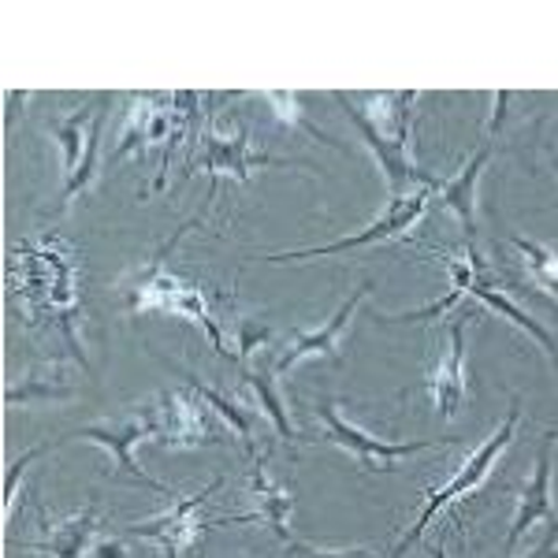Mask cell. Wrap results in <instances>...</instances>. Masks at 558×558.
Listing matches in <instances>:
<instances>
[{
	"label": "cell",
	"mask_w": 558,
	"mask_h": 558,
	"mask_svg": "<svg viewBox=\"0 0 558 558\" xmlns=\"http://www.w3.org/2000/svg\"><path fill=\"white\" fill-rule=\"evenodd\" d=\"M12 283L23 305L31 310L34 320L57 324L60 336L68 339V347L75 350V357L86 368V354L75 339L78 324V283H75V260L71 250L60 239H41V242H23L12 254Z\"/></svg>",
	"instance_id": "cell-1"
},
{
	"label": "cell",
	"mask_w": 558,
	"mask_h": 558,
	"mask_svg": "<svg viewBox=\"0 0 558 558\" xmlns=\"http://www.w3.org/2000/svg\"><path fill=\"white\" fill-rule=\"evenodd\" d=\"M197 223H202V216L186 223V228H179L172 235V242H168V246L160 250V254L153 257L146 268H142L138 279L128 287V310L131 313H175V317L194 320L197 328H205V336H209L216 354L231 357L228 339H223V328H220V320H216V313H213V294L205 291L202 283H194V279L179 276V272H172V268L165 265V257L172 254L179 242H183L186 231L197 228Z\"/></svg>",
	"instance_id": "cell-2"
},
{
	"label": "cell",
	"mask_w": 558,
	"mask_h": 558,
	"mask_svg": "<svg viewBox=\"0 0 558 558\" xmlns=\"http://www.w3.org/2000/svg\"><path fill=\"white\" fill-rule=\"evenodd\" d=\"M197 94H134L131 97V112H128V128L120 134V146L112 149V165L123 157H142L149 146H160V172L153 191H165L168 183V168H172V149L183 138H191V146H197L202 131H197Z\"/></svg>",
	"instance_id": "cell-3"
},
{
	"label": "cell",
	"mask_w": 558,
	"mask_h": 558,
	"mask_svg": "<svg viewBox=\"0 0 558 558\" xmlns=\"http://www.w3.org/2000/svg\"><path fill=\"white\" fill-rule=\"evenodd\" d=\"M518 421H521V399L514 395V399H510V410H507V421H502V425L495 428L492 436L484 439V444L476 447V451H473L470 458H465V465L451 476V481L444 484V488L428 495L425 507H421V514H417V521H413V529H407V536L399 539V547L391 551V558H402V555H407L410 547L417 544L421 536H425V529H428L439 514H444L447 507H454L458 499H465V495L476 492L484 481H488V473L495 470V465H499L502 451H507V447L514 444Z\"/></svg>",
	"instance_id": "cell-4"
},
{
	"label": "cell",
	"mask_w": 558,
	"mask_h": 558,
	"mask_svg": "<svg viewBox=\"0 0 558 558\" xmlns=\"http://www.w3.org/2000/svg\"><path fill=\"white\" fill-rule=\"evenodd\" d=\"M64 439H86V444L105 447V451L112 454L116 470H120L123 476H131L134 484H142V488H149V492L168 495V499H179L175 488L153 481V476L142 473V465L134 462V447L146 444V439H160L157 402H146V407H128V410L116 413V417H105V421H94V425H86V428L68 432Z\"/></svg>",
	"instance_id": "cell-5"
},
{
	"label": "cell",
	"mask_w": 558,
	"mask_h": 558,
	"mask_svg": "<svg viewBox=\"0 0 558 558\" xmlns=\"http://www.w3.org/2000/svg\"><path fill=\"white\" fill-rule=\"evenodd\" d=\"M317 417L324 425V444H336L343 447L347 454H354V462L362 465L365 473H391L395 462L402 458H413L417 451H432V447H447V444H458L454 436H444V439H407V444H395V439H376L362 432L357 425L339 413L336 402H317Z\"/></svg>",
	"instance_id": "cell-6"
},
{
	"label": "cell",
	"mask_w": 558,
	"mask_h": 558,
	"mask_svg": "<svg viewBox=\"0 0 558 558\" xmlns=\"http://www.w3.org/2000/svg\"><path fill=\"white\" fill-rule=\"evenodd\" d=\"M331 97H336V101L343 105L350 128L357 131V138H362L365 146H368V153L376 157V165H380V172H384V179H387V191H391V197H407V194H413V186H421V191H439V186H444V179L421 172V168L413 165L410 149L395 146V142L387 138V134H384L380 128H376L373 120H368L365 108H357V105H354V97H347L343 89H336Z\"/></svg>",
	"instance_id": "cell-7"
},
{
	"label": "cell",
	"mask_w": 558,
	"mask_h": 558,
	"mask_svg": "<svg viewBox=\"0 0 558 558\" xmlns=\"http://www.w3.org/2000/svg\"><path fill=\"white\" fill-rule=\"evenodd\" d=\"M432 194L436 191H413L407 197H391L387 202L384 216L376 223H368L365 231L357 235H347L339 242H328V246H305V250H287V254H272L268 260H302V257H331V254H350V250H365L373 242H387V239H399L407 231L417 228V220L428 213L432 205Z\"/></svg>",
	"instance_id": "cell-8"
},
{
	"label": "cell",
	"mask_w": 558,
	"mask_h": 558,
	"mask_svg": "<svg viewBox=\"0 0 558 558\" xmlns=\"http://www.w3.org/2000/svg\"><path fill=\"white\" fill-rule=\"evenodd\" d=\"M194 149H197V157L186 165V172L202 168L205 175H213V179L231 175L235 183H250V172H254V168H294L291 160H279L272 153L250 146L246 128L235 134H223V131L209 128L202 138H197Z\"/></svg>",
	"instance_id": "cell-9"
},
{
	"label": "cell",
	"mask_w": 558,
	"mask_h": 558,
	"mask_svg": "<svg viewBox=\"0 0 558 558\" xmlns=\"http://www.w3.org/2000/svg\"><path fill=\"white\" fill-rule=\"evenodd\" d=\"M220 484L223 481L216 476V481L205 484L202 492L179 495L168 514H160V518H153V521H134V525H128L123 533H128V536H142V539H153V544L165 547L168 558H179V555L186 551V547L197 544V536H202L205 529H209V525H202V521H197V510H202L205 502H209L213 495L220 492Z\"/></svg>",
	"instance_id": "cell-10"
},
{
	"label": "cell",
	"mask_w": 558,
	"mask_h": 558,
	"mask_svg": "<svg viewBox=\"0 0 558 558\" xmlns=\"http://www.w3.org/2000/svg\"><path fill=\"white\" fill-rule=\"evenodd\" d=\"M160 413V447H202V444H223L220 428L213 425V410L194 387L186 391H160L157 399Z\"/></svg>",
	"instance_id": "cell-11"
},
{
	"label": "cell",
	"mask_w": 558,
	"mask_h": 558,
	"mask_svg": "<svg viewBox=\"0 0 558 558\" xmlns=\"http://www.w3.org/2000/svg\"><path fill=\"white\" fill-rule=\"evenodd\" d=\"M473 313L458 310L451 324H447V350L428 376V391H432V407L444 421H451L462 410L465 399V331H470Z\"/></svg>",
	"instance_id": "cell-12"
},
{
	"label": "cell",
	"mask_w": 558,
	"mask_h": 558,
	"mask_svg": "<svg viewBox=\"0 0 558 558\" xmlns=\"http://www.w3.org/2000/svg\"><path fill=\"white\" fill-rule=\"evenodd\" d=\"M368 291H373V283H365L357 287L350 299L339 305L336 313H331L328 320L320 324V328H313V331H294V339H291V347L279 354V362L272 365L276 368V376H287L294 365L305 362V357H331V362H339V336L350 328V320L357 317V310H362V302L368 299Z\"/></svg>",
	"instance_id": "cell-13"
},
{
	"label": "cell",
	"mask_w": 558,
	"mask_h": 558,
	"mask_svg": "<svg viewBox=\"0 0 558 558\" xmlns=\"http://www.w3.org/2000/svg\"><path fill=\"white\" fill-rule=\"evenodd\" d=\"M555 432H547L539 439V451H536V465H533V481L521 488V499H518V514H514V525H510V536H507V555L518 551V544L529 536V529L536 521H558L555 514V495H551V481H555Z\"/></svg>",
	"instance_id": "cell-14"
},
{
	"label": "cell",
	"mask_w": 558,
	"mask_h": 558,
	"mask_svg": "<svg viewBox=\"0 0 558 558\" xmlns=\"http://www.w3.org/2000/svg\"><path fill=\"white\" fill-rule=\"evenodd\" d=\"M470 299H481L484 305H488V310H495L499 317H507L510 324H514V328L525 331V336L533 339V343H539V350H544V354L551 357L555 368H558V343L551 339V331H547L539 320L529 317V313L521 310L518 302H510V299H507V291H499V287H495V276H492L488 260H481V265H476V276H473V287H470Z\"/></svg>",
	"instance_id": "cell-15"
},
{
	"label": "cell",
	"mask_w": 558,
	"mask_h": 558,
	"mask_svg": "<svg viewBox=\"0 0 558 558\" xmlns=\"http://www.w3.org/2000/svg\"><path fill=\"white\" fill-rule=\"evenodd\" d=\"M488 160H492V138H484V146L473 153L470 165L454 179H444V186L436 191L439 205H447V209L462 220L465 235H470V246H476V183H481V172Z\"/></svg>",
	"instance_id": "cell-16"
},
{
	"label": "cell",
	"mask_w": 558,
	"mask_h": 558,
	"mask_svg": "<svg viewBox=\"0 0 558 558\" xmlns=\"http://www.w3.org/2000/svg\"><path fill=\"white\" fill-rule=\"evenodd\" d=\"M481 254H476V246H465L462 254H451L447 257V268H451V291L444 294V299L421 305V310H407V313H376V320H387V324H413V320H432V317H444V313H451L458 302L470 294L473 287V276H476V265H481Z\"/></svg>",
	"instance_id": "cell-17"
},
{
	"label": "cell",
	"mask_w": 558,
	"mask_h": 558,
	"mask_svg": "<svg viewBox=\"0 0 558 558\" xmlns=\"http://www.w3.org/2000/svg\"><path fill=\"white\" fill-rule=\"evenodd\" d=\"M41 525H45V518H41ZM45 529H49V536L23 544L26 551H41L49 558H86L89 547H94V539H97V499L89 502L83 514L64 521V525H57V529L45 525Z\"/></svg>",
	"instance_id": "cell-18"
},
{
	"label": "cell",
	"mask_w": 558,
	"mask_h": 558,
	"mask_svg": "<svg viewBox=\"0 0 558 558\" xmlns=\"http://www.w3.org/2000/svg\"><path fill=\"white\" fill-rule=\"evenodd\" d=\"M105 108H108V97L101 94V97H94L89 105L75 108L68 120L52 123V138H57L60 149H64V172H68V179L75 175L78 168H83L89 138H94V128H97V120L105 116Z\"/></svg>",
	"instance_id": "cell-19"
},
{
	"label": "cell",
	"mask_w": 558,
	"mask_h": 558,
	"mask_svg": "<svg viewBox=\"0 0 558 558\" xmlns=\"http://www.w3.org/2000/svg\"><path fill=\"white\" fill-rule=\"evenodd\" d=\"M417 89H387V94H365V101L376 108L368 120L380 128L395 146L410 149V116L417 105Z\"/></svg>",
	"instance_id": "cell-20"
},
{
	"label": "cell",
	"mask_w": 558,
	"mask_h": 558,
	"mask_svg": "<svg viewBox=\"0 0 558 558\" xmlns=\"http://www.w3.org/2000/svg\"><path fill=\"white\" fill-rule=\"evenodd\" d=\"M168 368H172V373L183 376L186 387H194V391L202 395L205 402H209V410L216 413V417L223 421V425H231V432H235V436H239V444L246 447V451H254V413H250L246 407H242V402L228 399V395H223V391H216V387L202 384L194 373H186V368H179L175 362H168Z\"/></svg>",
	"instance_id": "cell-21"
},
{
	"label": "cell",
	"mask_w": 558,
	"mask_h": 558,
	"mask_svg": "<svg viewBox=\"0 0 558 558\" xmlns=\"http://www.w3.org/2000/svg\"><path fill=\"white\" fill-rule=\"evenodd\" d=\"M242 384H246L250 391H254L260 413H265V417L272 421V428H276L279 439H302L299 428L291 425V413L283 410V399H279V391H276V368H268V365H246V362H242Z\"/></svg>",
	"instance_id": "cell-22"
},
{
	"label": "cell",
	"mask_w": 558,
	"mask_h": 558,
	"mask_svg": "<svg viewBox=\"0 0 558 558\" xmlns=\"http://www.w3.org/2000/svg\"><path fill=\"white\" fill-rule=\"evenodd\" d=\"M250 484H254V499H257V510H254L257 521H268V525L276 529V536H283L287 544H291V536H287V514H291V507H294L291 492L265 473L260 458L254 462V470H250Z\"/></svg>",
	"instance_id": "cell-23"
},
{
	"label": "cell",
	"mask_w": 558,
	"mask_h": 558,
	"mask_svg": "<svg viewBox=\"0 0 558 558\" xmlns=\"http://www.w3.org/2000/svg\"><path fill=\"white\" fill-rule=\"evenodd\" d=\"M71 395H75V387H71V380L64 376V368L49 365L26 376L23 387H8L4 402L8 407H12V402H57V399H71Z\"/></svg>",
	"instance_id": "cell-24"
},
{
	"label": "cell",
	"mask_w": 558,
	"mask_h": 558,
	"mask_svg": "<svg viewBox=\"0 0 558 558\" xmlns=\"http://www.w3.org/2000/svg\"><path fill=\"white\" fill-rule=\"evenodd\" d=\"M510 242H514L521 250V257H525V268H529V276H533V283L558 299V250H547V246H539V242L521 239V235H514Z\"/></svg>",
	"instance_id": "cell-25"
},
{
	"label": "cell",
	"mask_w": 558,
	"mask_h": 558,
	"mask_svg": "<svg viewBox=\"0 0 558 558\" xmlns=\"http://www.w3.org/2000/svg\"><path fill=\"white\" fill-rule=\"evenodd\" d=\"M265 101L276 108L279 123H291V128H299L305 134H313V138L328 142V146H336V138H331V134H324L317 123H313L310 116H305L302 108H299V94H265Z\"/></svg>",
	"instance_id": "cell-26"
},
{
	"label": "cell",
	"mask_w": 558,
	"mask_h": 558,
	"mask_svg": "<svg viewBox=\"0 0 558 558\" xmlns=\"http://www.w3.org/2000/svg\"><path fill=\"white\" fill-rule=\"evenodd\" d=\"M272 339V328L268 324H260L254 317H242L239 320V339H235V350H239V362H246L250 354H257L260 347Z\"/></svg>",
	"instance_id": "cell-27"
},
{
	"label": "cell",
	"mask_w": 558,
	"mask_h": 558,
	"mask_svg": "<svg viewBox=\"0 0 558 558\" xmlns=\"http://www.w3.org/2000/svg\"><path fill=\"white\" fill-rule=\"evenodd\" d=\"M45 451H49V444H45V447H31V451H26L20 462H12V470H8V481H4V518H12V510H15V488H20V481L26 476V470H31V465L38 462Z\"/></svg>",
	"instance_id": "cell-28"
},
{
	"label": "cell",
	"mask_w": 558,
	"mask_h": 558,
	"mask_svg": "<svg viewBox=\"0 0 558 558\" xmlns=\"http://www.w3.org/2000/svg\"><path fill=\"white\" fill-rule=\"evenodd\" d=\"M86 558H131V551L123 539H94V547H89Z\"/></svg>",
	"instance_id": "cell-29"
},
{
	"label": "cell",
	"mask_w": 558,
	"mask_h": 558,
	"mask_svg": "<svg viewBox=\"0 0 558 558\" xmlns=\"http://www.w3.org/2000/svg\"><path fill=\"white\" fill-rule=\"evenodd\" d=\"M291 551L299 558H373L365 551H320V547H310V544H294L291 539Z\"/></svg>",
	"instance_id": "cell-30"
}]
</instances>
